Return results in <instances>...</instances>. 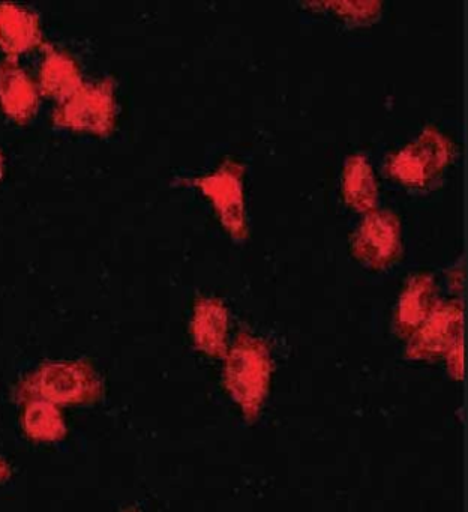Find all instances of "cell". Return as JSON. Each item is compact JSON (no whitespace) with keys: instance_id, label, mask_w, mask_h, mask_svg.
Segmentation results:
<instances>
[{"instance_id":"obj_1","label":"cell","mask_w":468,"mask_h":512,"mask_svg":"<svg viewBox=\"0 0 468 512\" xmlns=\"http://www.w3.org/2000/svg\"><path fill=\"white\" fill-rule=\"evenodd\" d=\"M65 122L75 127L99 128L104 130V125L110 122L111 107L110 95L102 86L93 88H81L77 95L63 107Z\"/></svg>"},{"instance_id":"obj_2","label":"cell","mask_w":468,"mask_h":512,"mask_svg":"<svg viewBox=\"0 0 468 512\" xmlns=\"http://www.w3.org/2000/svg\"><path fill=\"white\" fill-rule=\"evenodd\" d=\"M32 14L11 5H0V43L8 52H21L36 40Z\"/></svg>"},{"instance_id":"obj_3","label":"cell","mask_w":468,"mask_h":512,"mask_svg":"<svg viewBox=\"0 0 468 512\" xmlns=\"http://www.w3.org/2000/svg\"><path fill=\"white\" fill-rule=\"evenodd\" d=\"M32 83L24 76L23 71L17 70L14 65H3L0 68V95L3 104L12 115H29L35 107L36 95Z\"/></svg>"}]
</instances>
